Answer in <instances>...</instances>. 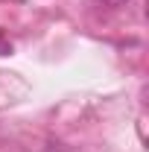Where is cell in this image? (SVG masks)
<instances>
[{"instance_id":"1","label":"cell","mask_w":149,"mask_h":152,"mask_svg":"<svg viewBox=\"0 0 149 152\" xmlns=\"http://www.w3.org/2000/svg\"><path fill=\"white\" fill-rule=\"evenodd\" d=\"M102 6H108V9H123V6H129L131 0H99Z\"/></svg>"}]
</instances>
